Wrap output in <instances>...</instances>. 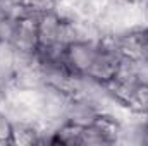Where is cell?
Returning a JSON list of instances; mask_svg holds the SVG:
<instances>
[{
  "label": "cell",
  "mask_w": 148,
  "mask_h": 146,
  "mask_svg": "<svg viewBox=\"0 0 148 146\" xmlns=\"http://www.w3.org/2000/svg\"><path fill=\"white\" fill-rule=\"evenodd\" d=\"M100 48V40L90 41H73L66 46V59L74 74L86 76L90 67L93 65L97 53Z\"/></svg>",
  "instance_id": "6da1fadb"
},
{
  "label": "cell",
  "mask_w": 148,
  "mask_h": 146,
  "mask_svg": "<svg viewBox=\"0 0 148 146\" xmlns=\"http://www.w3.org/2000/svg\"><path fill=\"white\" fill-rule=\"evenodd\" d=\"M41 12L33 10L31 14L21 17L17 21V28L10 45L14 46L16 52L21 53H36L40 46V38H38V17Z\"/></svg>",
  "instance_id": "7a4b0ae2"
},
{
  "label": "cell",
  "mask_w": 148,
  "mask_h": 146,
  "mask_svg": "<svg viewBox=\"0 0 148 146\" xmlns=\"http://www.w3.org/2000/svg\"><path fill=\"white\" fill-rule=\"evenodd\" d=\"M64 23L55 10L41 12L38 17V38L40 45L45 43H64L62 33H64Z\"/></svg>",
  "instance_id": "3957f363"
},
{
  "label": "cell",
  "mask_w": 148,
  "mask_h": 146,
  "mask_svg": "<svg viewBox=\"0 0 148 146\" xmlns=\"http://www.w3.org/2000/svg\"><path fill=\"white\" fill-rule=\"evenodd\" d=\"M100 115H102V112L97 108L91 102H88L84 98H73L71 96L69 105H67V112H66L67 122L84 127V126L93 124Z\"/></svg>",
  "instance_id": "277c9868"
},
{
  "label": "cell",
  "mask_w": 148,
  "mask_h": 146,
  "mask_svg": "<svg viewBox=\"0 0 148 146\" xmlns=\"http://www.w3.org/2000/svg\"><path fill=\"white\" fill-rule=\"evenodd\" d=\"M14 71H16L14 46L7 41H2L0 43V91L12 84Z\"/></svg>",
  "instance_id": "5b68a950"
},
{
  "label": "cell",
  "mask_w": 148,
  "mask_h": 146,
  "mask_svg": "<svg viewBox=\"0 0 148 146\" xmlns=\"http://www.w3.org/2000/svg\"><path fill=\"white\" fill-rule=\"evenodd\" d=\"M0 143H14L12 141V122L0 113Z\"/></svg>",
  "instance_id": "8992f818"
},
{
  "label": "cell",
  "mask_w": 148,
  "mask_h": 146,
  "mask_svg": "<svg viewBox=\"0 0 148 146\" xmlns=\"http://www.w3.org/2000/svg\"><path fill=\"white\" fill-rule=\"evenodd\" d=\"M59 2L60 0H28L26 3L36 12H47V10H53L59 5Z\"/></svg>",
  "instance_id": "52a82bcc"
},
{
  "label": "cell",
  "mask_w": 148,
  "mask_h": 146,
  "mask_svg": "<svg viewBox=\"0 0 148 146\" xmlns=\"http://www.w3.org/2000/svg\"><path fill=\"white\" fill-rule=\"evenodd\" d=\"M112 2H121V3H131V5H141V0H112Z\"/></svg>",
  "instance_id": "ba28073f"
},
{
  "label": "cell",
  "mask_w": 148,
  "mask_h": 146,
  "mask_svg": "<svg viewBox=\"0 0 148 146\" xmlns=\"http://www.w3.org/2000/svg\"><path fill=\"white\" fill-rule=\"evenodd\" d=\"M145 2H147V0H141V5H143V3H145Z\"/></svg>",
  "instance_id": "9c48e42d"
},
{
  "label": "cell",
  "mask_w": 148,
  "mask_h": 146,
  "mask_svg": "<svg viewBox=\"0 0 148 146\" xmlns=\"http://www.w3.org/2000/svg\"><path fill=\"white\" fill-rule=\"evenodd\" d=\"M0 43H2V40H0Z\"/></svg>",
  "instance_id": "30bf717a"
}]
</instances>
